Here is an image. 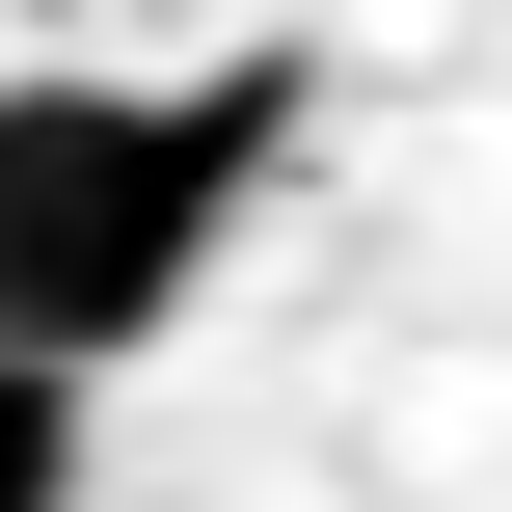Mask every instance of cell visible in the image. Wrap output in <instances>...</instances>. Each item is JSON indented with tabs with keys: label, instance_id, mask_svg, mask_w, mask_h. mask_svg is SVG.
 I'll return each mask as SVG.
<instances>
[{
	"label": "cell",
	"instance_id": "1",
	"mask_svg": "<svg viewBox=\"0 0 512 512\" xmlns=\"http://www.w3.org/2000/svg\"><path fill=\"white\" fill-rule=\"evenodd\" d=\"M243 162H270V81H0V351L108 378L216 297L243 243Z\"/></svg>",
	"mask_w": 512,
	"mask_h": 512
},
{
	"label": "cell",
	"instance_id": "2",
	"mask_svg": "<svg viewBox=\"0 0 512 512\" xmlns=\"http://www.w3.org/2000/svg\"><path fill=\"white\" fill-rule=\"evenodd\" d=\"M0 512H81V378L0 351Z\"/></svg>",
	"mask_w": 512,
	"mask_h": 512
}]
</instances>
